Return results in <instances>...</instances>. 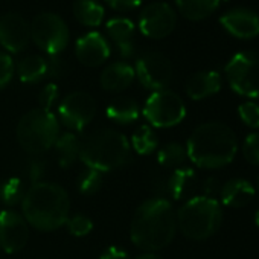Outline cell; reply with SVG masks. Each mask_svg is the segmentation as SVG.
I'll use <instances>...</instances> for the list:
<instances>
[{"label":"cell","mask_w":259,"mask_h":259,"mask_svg":"<svg viewBox=\"0 0 259 259\" xmlns=\"http://www.w3.org/2000/svg\"><path fill=\"white\" fill-rule=\"evenodd\" d=\"M145 119L156 128H169L179 125L186 116L183 99L172 90L154 92L142 110Z\"/></svg>","instance_id":"cell-9"},{"label":"cell","mask_w":259,"mask_h":259,"mask_svg":"<svg viewBox=\"0 0 259 259\" xmlns=\"http://www.w3.org/2000/svg\"><path fill=\"white\" fill-rule=\"evenodd\" d=\"M67 230L73 236H87L93 230V221L82 213H76L73 217H69L66 221Z\"/></svg>","instance_id":"cell-31"},{"label":"cell","mask_w":259,"mask_h":259,"mask_svg":"<svg viewBox=\"0 0 259 259\" xmlns=\"http://www.w3.org/2000/svg\"><path fill=\"white\" fill-rule=\"evenodd\" d=\"M13 75H14L13 58L5 52H0V90L10 84Z\"/></svg>","instance_id":"cell-34"},{"label":"cell","mask_w":259,"mask_h":259,"mask_svg":"<svg viewBox=\"0 0 259 259\" xmlns=\"http://www.w3.org/2000/svg\"><path fill=\"white\" fill-rule=\"evenodd\" d=\"M28 174H29V180L32 182V185L41 182V177L45 176V162L43 160L31 162L28 166Z\"/></svg>","instance_id":"cell-37"},{"label":"cell","mask_w":259,"mask_h":259,"mask_svg":"<svg viewBox=\"0 0 259 259\" xmlns=\"http://www.w3.org/2000/svg\"><path fill=\"white\" fill-rule=\"evenodd\" d=\"M132 148L141 154V156H148L151 153L156 151L157 145H159V139L157 135L154 133V130L150 125H141L135 135L132 136Z\"/></svg>","instance_id":"cell-27"},{"label":"cell","mask_w":259,"mask_h":259,"mask_svg":"<svg viewBox=\"0 0 259 259\" xmlns=\"http://www.w3.org/2000/svg\"><path fill=\"white\" fill-rule=\"evenodd\" d=\"M221 89V76L213 70H203L194 73L186 81V95L194 101L206 99Z\"/></svg>","instance_id":"cell-19"},{"label":"cell","mask_w":259,"mask_h":259,"mask_svg":"<svg viewBox=\"0 0 259 259\" xmlns=\"http://www.w3.org/2000/svg\"><path fill=\"white\" fill-rule=\"evenodd\" d=\"M31 40V25L17 13L0 17V45L8 52H22Z\"/></svg>","instance_id":"cell-14"},{"label":"cell","mask_w":259,"mask_h":259,"mask_svg":"<svg viewBox=\"0 0 259 259\" xmlns=\"http://www.w3.org/2000/svg\"><path fill=\"white\" fill-rule=\"evenodd\" d=\"M197 185V174L192 168H177L165 180V192L174 200H182L188 197Z\"/></svg>","instance_id":"cell-21"},{"label":"cell","mask_w":259,"mask_h":259,"mask_svg":"<svg viewBox=\"0 0 259 259\" xmlns=\"http://www.w3.org/2000/svg\"><path fill=\"white\" fill-rule=\"evenodd\" d=\"M132 159L128 139L111 128H102L81 142L79 160L99 172H110L125 166Z\"/></svg>","instance_id":"cell-4"},{"label":"cell","mask_w":259,"mask_h":259,"mask_svg":"<svg viewBox=\"0 0 259 259\" xmlns=\"http://www.w3.org/2000/svg\"><path fill=\"white\" fill-rule=\"evenodd\" d=\"M135 76L136 73L132 66L123 61H117V63L107 66L102 70L99 76V82L104 90L111 92V93H119L132 85V82L135 81Z\"/></svg>","instance_id":"cell-18"},{"label":"cell","mask_w":259,"mask_h":259,"mask_svg":"<svg viewBox=\"0 0 259 259\" xmlns=\"http://www.w3.org/2000/svg\"><path fill=\"white\" fill-rule=\"evenodd\" d=\"M188 160V153H186V147L177 144V142H171L166 144L165 147H162L157 153V162L163 166V168H182V165Z\"/></svg>","instance_id":"cell-28"},{"label":"cell","mask_w":259,"mask_h":259,"mask_svg":"<svg viewBox=\"0 0 259 259\" xmlns=\"http://www.w3.org/2000/svg\"><path fill=\"white\" fill-rule=\"evenodd\" d=\"M78 191L84 195H93L96 194L102 186V172L87 168L78 176Z\"/></svg>","instance_id":"cell-30"},{"label":"cell","mask_w":259,"mask_h":259,"mask_svg":"<svg viewBox=\"0 0 259 259\" xmlns=\"http://www.w3.org/2000/svg\"><path fill=\"white\" fill-rule=\"evenodd\" d=\"M232 90L245 98H259V51L239 52L226 66Z\"/></svg>","instance_id":"cell-7"},{"label":"cell","mask_w":259,"mask_h":259,"mask_svg":"<svg viewBox=\"0 0 259 259\" xmlns=\"http://www.w3.org/2000/svg\"><path fill=\"white\" fill-rule=\"evenodd\" d=\"M73 14L84 26H99L104 19V8L96 0H75Z\"/></svg>","instance_id":"cell-26"},{"label":"cell","mask_w":259,"mask_h":259,"mask_svg":"<svg viewBox=\"0 0 259 259\" xmlns=\"http://www.w3.org/2000/svg\"><path fill=\"white\" fill-rule=\"evenodd\" d=\"M135 73L145 89L159 92L172 81V64L166 55L151 51L139 57Z\"/></svg>","instance_id":"cell-10"},{"label":"cell","mask_w":259,"mask_h":259,"mask_svg":"<svg viewBox=\"0 0 259 259\" xmlns=\"http://www.w3.org/2000/svg\"><path fill=\"white\" fill-rule=\"evenodd\" d=\"M96 113V102L92 95L85 92H72L61 101L58 114L63 125L72 132L82 130L93 120Z\"/></svg>","instance_id":"cell-11"},{"label":"cell","mask_w":259,"mask_h":259,"mask_svg":"<svg viewBox=\"0 0 259 259\" xmlns=\"http://www.w3.org/2000/svg\"><path fill=\"white\" fill-rule=\"evenodd\" d=\"M188 159L201 169H220L232 163L238 153L233 130L221 122H206L197 126L186 144Z\"/></svg>","instance_id":"cell-2"},{"label":"cell","mask_w":259,"mask_h":259,"mask_svg":"<svg viewBox=\"0 0 259 259\" xmlns=\"http://www.w3.org/2000/svg\"><path fill=\"white\" fill-rule=\"evenodd\" d=\"M220 197L224 206L229 207H244L254 197V188L250 182L244 179H232L226 182L220 189Z\"/></svg>","instance_id":"cell-20"},{"label":"cell","mask_w":259,"mask_h":259,"mask_svg":"<svg viewBox=\"0 0 259 259\" xmlns=\"http://www.w3.org/2000/svg\"><path fill=\"white\" fill-rule=\"evenodd\" d=\"M220 189H221V188L218 186V180H217L215 177H209V179L204 180L203 191H204V195H206V197L213 198V195H215L217 192H220Z\"/></svg>","instance_id":"cell-40"},{"label":"cell","mask_w":259,"mask_h":259,"mask_svg":"<svg viewBox=\"0 0 259 259\" xmlns=\"http://www.w3.org/2000/svg\"><path fill=\"white\" fill-rule=\"evenodd\" d=\"M254 223H256V226L259 227V210H257L256 215H254Z\"/></svg>","instance_id":"cell-42"},{"label":"cell","mask_w":259,"mask_h":259,"mask_svg":"<svg viewBox=\"0 0 259 259\" xmlns=\"http://www.w3.org/2000/svg\"><path fill=\"white\" fill-rule=\"evenodd\" d=\"M221 26L233 37L250 40L259 35V16L247 8H235L220 19Z\"/></svg>","instance_id":"cell-16"},{"label":"cell","mask_w":259,"mask_h":259,"mask_svg":"<svg viewBox=\"0 0 259 259\" xmlns=\"http://www.w3.org/2000/svg\"><path fill=\"white\" fill-rule=\"evenodd\" d=\"M58 136V119L49 110L34 108L23 114L17 123V141L20 147L32 156L43 154L52 148Z\"/></svg>","instance_id":"cell-6"},{"label":"cell","mask_w":259,"mask_h":259,"mask_svg":"<svg viewBox=\"0 0 259 259\" xmlns=\"http://www.w3.org/2000/svg\"><path fill=\"white\" fill-rule=\"evenodd\" d=\"M31 40L48 55H60L67 48L70 34L60 16L43 13L31 23Z\"/></svg>","instance_id":"cell-8"},{"label":"cell","mask_w":259,"mask_h":259,"mask_svg":"<svg viewBox=\"0 0 259 259\" xmlns=\"http://www.w3.org/2000/svg\"><path fill=\"white\" fill-rule=\"evenodd\" d=\"M29 239V226L23 215L16 210L0 212V248L7 253H17L25 248Z\"/></svg>","instance_id":"cell-13"},{"label":"cell","mask_w":259,"mask_h":259,"mask_svg":"<svg viewBox=\"0 0 259 259\" xmlns=\"http://www.w3.org/2000/svg\"><path fill=\"white\" fill-rule=\"evenodd\" d=\"M242 156L248 163L259 166V132L245 138L242 144Z\"/></svg>","instance_id":"cell-33"},{"label":"cell","mask_w":259,"mask_h":259,"mask_svg":"<svg viewBox=\"0 0 259 259\" xmlns=\"http://www.w3.org/2000/svg\"><path fill=\"white\" fill-rule=\"evenodd\" d=\"M180 232L194 241H203L212 236L221 226L223 210L215 198L198 195L189 198L176 215Z\"/></svg>","instance_id":"cell-5"},{"label":"cell","mask_w":259,"mask_h":259,"mask_svg":"<svg viewBox=\"0 0 259 259\" xmlns=\"http://www.w3.org/2000/svg\"><path fill=\"white\" fill-rule=\"evenodd\" d=\"M99 259H130V256L125 250H122L116 245H111L102 251Z\"/></svg>","instance_id":"cell-39"},{"label":"cell","mask_w":259,"mask_h":259,"mask_svg":"<svg viewBox=\"0 0 259 259\" xmlns=\"http://www.w3.org/2000/svg\"><path fill=\"white\" fill-rule=\"evenodd\" d=\"M177 8L183 17L192 22L209 17L221 4V0H176Z\"/></svg>","instance_id":"cell-25"},{"label":"cell","mask_w":259,"mask_h":259,"mask_svg":"<svg viewBox=\"0 0 259 259\" xmlns=\"http://www.w3.org/2000/svg\"><path fill=\"white\" fill-rule=\"evenodd\" d=\"M238 114L241 120L250 128H259V104L253 101L242 102L238 107Z\"/></svg>","instance_id":"cell-32"},{"label":"cell","mask_w":259,"mask_h":259,"mask_svg":"<svg viewBox=\"0 0 259 259\" xmlns=\"http://www.w3.org/2000/svg\"><path fill=\"white\" fill-rule=\"evenodd\" d=\"M55 153L58 165L64 169L75 165V162L79 159V150H81V141L75 133H63L58 136L55 142Z\"/></svg>","instance_id":"cell-23"},{"label":"cell","mask_w":259,"mask_h":259,"mask_svg":"<svg viewBox=\"0 0 259 259\" xmlns=\"http://www.w3.org/2000/svg\"><path fill=\"white\" fill-rule=\"evenodd\" d=\"M105 29H107L108 37L116 45L120 57H123V58L133 57V54H135V41H133L135 25L132 20L122 19V17L111 19L107 22Z\"/></svg>","instance_id":"cell-17"},{"label":"cell","mask_w":259,"mask_h":259,"mask_svg":"<svg viewBox=\"0 0 259 259\" xmlns=\"http://www.w3.org/2000/svg\"><path fill=\"white\" fill-rule=\"evenodd\" d=\"M17 73L22 82H40L48 78V60L41 55H28L17 64Z\"/></svg>","instance_id":"cell-24"},{"label":"cell","mask_w":259,"mask_h":259,"mask_svg":"<svg viewBox=\"0 0 259 259\" xmlns=\"http://www.w3.org/2000/svg\"><path fill=\"white\" fill-rule=\"evenodd\" d=\"M257 189H259V179H257Z\"/></svg>","instance_id":"cell-43"},{"label":"cell","mask_w":259,"mask_h":259,"mask_svg":"<svg viewBox=\"0 0 259 259\" xmlns=\"http://www.w3.org/2000/svg\"><path fill=\"white\" fill-rule=\"evenodd\" d=\"M107 116L116 123L130 125L139 119L141 108L139 104L132 98H116L107 105Z\"/></svg>","instance_id":"cell-22"},{"label":"cell","mask_w":259,"mask_h":259,"mask_svg":"<svg viewBox=\"0 0 259 259\" xmlns=\"http://www.w3.org/2000/svg\"><path fill=\"white\" fill-rule=\"evenodd\" d=\"M177 232V220L172 204L166 198H150L144 201L130 226V238L135 245L156 253L168 247Z\"/></svg>","instance_id":"cell-1"},{"label":"cell","mask_w":259,"mask_h":259,"mask_svg":"<svg viewBox=\"0 0 259 259\" xmlns=\"http://www.w3.org/2000/svg\"><path fill=\"white\" fill-rule=\"evenodd\" d=\"M48 78H58L64 73V61L58 55H49L48 58Z\"/></svg>","instance_id":"cell-36"},{"label":"cell","mask_w":259,"mask_h":259,"mask_svg":"<svg viewBox=\"0 0 259 259\" xmlns=\"http://www.w3.org/2000/svg\"><path fill=\"white\" fill-rule=\"evenodd\" d=\"M25 192V185L19 177H10L0 185V200L11 207L22 204Z\"/></svg>","instance_id":"cell-29"},{"label":"cell","mask_w":259,"mask_h":259,"mask_svg":"<svg viewBox=\"0 0 259 259\" xmlns=\"http://www.w3.org/2000/svg\"><path fill=\"white\" fill-rule=\"evenodd\" d=\"M58 99V87L54 82L46 84L38 95V102H40V108L43 110H49L52 108V105L55 104V101Z\"/></svg>","instance_id":"cell-35"},{"label":"cell","mask_w":259,"mask_h":259,"mask_svg":"<svg viewBox=\"0 0 259 259\" xmlns=\"http://www.w3.org/2000/svg\"><path fill=\"white\" fill-rule=\"evenodd\" d=\"M177 25L176 11L165 2H154L145 7L139 16L141 32L153 40H162L172 34Z\"/></svg>","instance_id":"cell-12"},{"label":"cell","mask_w":259,"mask_h":259,"mask_svg":"<svg viewBox=\"0 0 259 259\" xmlns=\"http://www.w3.org/2000/svg\"><path fill=\"white\" fill-rule=\"evenodd\" d=\"M23 218L41 232H52L66 224L70 210V198L57 183H34L22 201Z\"/></svg>","instance_id":"cell-3"},{"label":"cell","mask_w":259,"mask_h":259,"mask_svg":"<svg viewBox=\"0 0 259 259\" xmlns=\"http://www.w3.org/2000/svg\"><path fill=\"white\" fill-rule=\"evenodd\" d=\"M105 2L116 11H130L138 8L142 4V0H105Z\"/></svg>","instance_id":"cell-38"},{"label":"cell","mask_w":259,"mask_h":259,"mask_svg":"<svg viewBox=\"0 0 259 259\" xmlns=\"http://www.w3.org/2000/svg\"><path fill=\"white\" fill-rule=\"evenodd\" d=\"M138 259H163V257H160L159 254H156V253H151V251H147V253H144V254H141Z\"/></svg>","instance_id":"cell-41"},{"label":"cell","mask_w":259,"mask_h":259,"mask_svg":"<svg viewBox=\"0 0 259 259\" xmlns=\"http://www.w3.org/2000/svg\"><path fill=\"white\" fill-rule=\"evenodd\" d=\"M75 55L82 66L98 67L108 60L110 46L102 34L92 31L76 40Z\"/></svg>","instance_id":"cell-15"}]
</instances>
